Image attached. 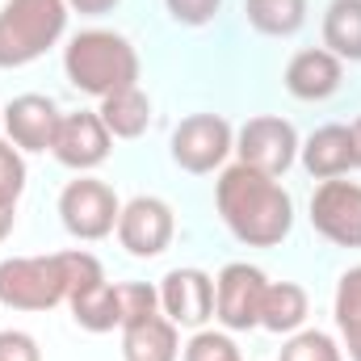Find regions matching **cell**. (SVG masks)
<instances>
[{"instance_id": "5b68a950", "label": "cell", "mask_w": 361, "mask_h": 361, "mask_svg": "<svg viewBox=\"0 0 361 361\" xmlns=\"http://www.w3.org/2000/svg\"><path fill=\"white\" fill-rule=\"evenodd\" d=\"M118 197L105 180L97 177H76L63 193H59V219L76 240H105L118 227Z\"/></svg>"}, {"instance_id": "9c48e42d", "label": "cell", "mask_w": 361, "mask_h": 361, "mask_svg": "<svg viewBox=\"0 0 361 361\" xmlns=\"http://www.w3.org/2000/svg\"><path fill=\"white\" fill-rule=\"evenodd\" d=\"M235 152H240V164H248L265 177H281L298 156V135L286 118H252V122H244Z\"/></svg>"}, {"instance_id": "f546056e", "label": "cell", "mask_w": 361, "mask_h": 361, "mask_svg": "<svg viewBox=\"0 0 361 361\" xmlns=\"http://www.w3.org/2000/svg\"><path fill=\"white\" fill-rule=\"evenodd\" d=\"M345 332V349H349V361H361V324L353 328H341Z\"/></svg>"}, {"instance_id": "5bb4252c", "label": "cell", "mask_w": 361, "mask_h": 361, "mask_svg": "<svg viewBox=\"0 0 361 361\" xmlns=\"http://www.w3.org/2000/svg\"><path fill=\"white\" fill-rule=\"evenodd\" d=\"M302 169L319 180L345 177L349 169H357L353 130H349V126H319V130L302 143Z\"/></svg>"}, {"instance_id": "277c9868", "label": "cell", "mask_w": 361, "mask_h": 361, "mask_svg": "<svg viewBox=\"0 0 361 361\" xmlns=\"http://www.w3.org/2000/svg\"><path fill=\"white\" fill-rule=\"evenodd\" d=\"M63 298H68L63 252L0 261V307H13V311H51Z\"/></svg>"}, {"instance_id": "52a82bcc", "label": "cell", "mask_w": 361, "mask_h": 361, "mask_svg": "<svg viewBox=\"0 0 361 361\" xmlns=\"http://www.w3.org/2000/svg\"><path fill=\"white\" fill-rule=\"evenodd\" d=\"M265 273L257 265H227L214 281V315L227 332H248L261 328V302H265Z\"/></svg>"}, {"instance_id": "e0dca14e", "label": "cell", "mask_w": 361, "mask_h": 361, "mask_svg": "<svg viewBox=\"0 0 361 361\" xmlns=\"http://www.w3.org/2000/svg\"><path fill=\"white\" fill-rule=\"evenodd\" d=\"M97 114H101V122H105V130L114 139H139L147 130V122H152V101H147V92L139 85H130V89L101 97Z\"/></svg>"}, {"instance_id": "4fadbf2b", "label": "cell", "mask_w": 361, "mask_h": 361, "mask_svg": "<svg viewBox=\"0 0 361 361\" xmlns=\"http://www.w3.org/2000/svg\"><path fill=\"white\" fill-rule=\"evenodd\" d=\"M160 307L177 328H202L214 315V281L202 269H173L160 281Z\"/></svg>"}, {"instance_id": "83f0119b", "label": "cell", "mask_w": 361, "mask_h": 361, "mask_svg": "<svg viewBox=\"0 0 361 361\" xmlns=\"http://www.w3.org/2000/svg\"><path fill=\"white\" fill-rule=\"evenodd\" d=\"M0 361H42V353H38V341H34L30 332L4 328V332H0Z\"/></svg>"}, {"instance_id": "603a6c76", "label": "cell", "mask_w": 361, "mask_h": 361, "mask_svg": "<svg viewBox=\"0 0 361 361\" xmlns=\"http://www.w3.org/2000/svg\"><path fill=\"white\" fill-rule=\"evenodd\" d=\"M277 361H345V357H341V349L328 332H298V336L286 341Z\"/></svg>"}, {"instance_id": "ba28073f", "label": "cell", "mask_w": 361, "mask_h": 361, "mask_svg": "<svg viewBox=\"0 0 361 361\" xmlns=\"http://www.w3.org/2000/svg\"><path fill=\"white\" fill-rule=\"evenodd\" d=\"M311 227L336 248H361V185L341 177L324 180L311 197Z\"/></svg>"}, {"instance_id": "d6986e66", "label": "cell", "mask_w": 361, "mask_h": 361, "mask_svg": "<svg viewBox=\"0 0 361 361\" xmlns=\"http://www.w3.org/2000/svg\"><path fill=\"white\" fill-rule=\"evenodd\" d=\"M324 47L336 59H361V0H332L328 4Z\"/></svg>"}, {"instance_id": "4316f807", "label": "cell", "mask_w": 361, "mask_h": 361, "mask_svg": "<svg viewBox=\"0 0 361 361\" xmlns=\"http://www.w3.org/2000/svg\"><path fill=\"white\" fill-rule=\"evenodd\" d=\"M164 4H169V13H173L177 25H206L223 8V0H164Z\"/></svg>"}, {"instance_id": "30bf717a", "label": "cell", "mask_w": 361, "mask_h": 361, "mask_svg": "<svg viewBox=\"0 0 361 361\" xmlns=\"http://www.w3.org/2000/svg\"><path fill=\"white\" fill-rule=\"evenodd\" d=\"M231 147V126L219 114H193L173 130V160L185 173H214Z\"/></svg>"}, {"instance_id": "7a4b0ae2", "label": "cell", "mask_w": 361, "mask_h": 361, "mask_svg": "<svg viewBox=\"0 0 361 361\" xmlns=\"http://www.w3.org/2000/svg\"><path fill=\"white\" fill-rule=\"evenodd\" d=\"M68 80L89 97H109L118 89L139 85V55L135 47L114 30H85L63 51Z\"/></svg>"}, {"instance_id": "ffe728a7", "label": "cell", "mask_w": 361, "mask_h": 361, "mask_svg": "<svg viewBox=\"0 0 361 361\" xmlns=\"http://www.w3.org/2000/svg\"><path fill=\"white\" fill-rule=\"evenodd\" d=\"M248 25L269 34V38H290L307 21V0H244Z\"/></svg>"}, {"instance_id": "d4e9b609", "label": "cell", "mask_w": 361, "mask_h": 361, "mask_svg": "<svg viewBox=\"0 0 361 361\" xmlns=\"http://www.w3.org/2000/svg\"><path fill=\"white\" fill-rule=\"evenodd\" d=\"M21 189H25V160L13 143H0V202L17 206Z\"/></svg>"}, {"instance_id": "7402d4cb", "label": "cell", "mask_w": 361, "mask_h": 361, "mask_svg": "<svg viewBox=\"0 0 361 361\" xmlns=\"http://www.w3.org/2000/svg\"><path fill=\"white\" fill-rule=\"evenodd\" d=\"M118 311H122V328L152 319V315H160V290H152L143 281H126V286H118Z\"/></svg>"}, {"instance_id": "44dd1931", "label": "cell", "mask_w": 361, "mask_h": 361, "mask_svg": "<svg viewBox=\"0 0 361 361\" xmlns=\"http://www.w3.org/2000/svg\"><path fill=\"white\" fill-rule=\"evenodd\" d=\"M307 319V290L294 286V281H277L265 290V302H261V328L269 332H294L298 324Z\"/></svg>"}, {"instance_id": "4dcf8cb0", "label": "cell", "mask_w": 361, "mask_h": 361, "mask_svg": "<svg viewBox=\"0 0 361 361\" xmlns=\"http://www.w3.org/2000/svg\"><path fill=\"white\" fill-rule=\"evenodd\" d=\"M13 219H17V206L0 202V240H8V231H13Z\"/></svg>"}, {"instance_id": "ac0fdd59", "label": "cell", "mask_w": 361, "mask_h": 361, "mask_svg": "<svg viewBox=\"0 0 361 361\" xmlns=\"http://www.w3.org/2000/svg\"><path fill=\"white\" fill-rule=\"evenodd\" d=\"M68 302H72V315H76V324H80L85 332H114V328H122L118 286H109L105 277L92 281V286H85V290H76Z\"/></svg>"}, {"instance_id": "9a60e30c", "label": "cell", "mask_w": 361, "mask_h": 361, "mask_svg": "<svg viewBox=\"0 0 361 361\" xmlns=\"http://www.w3.org/2000/svg\"><path fill=\"white\" fill-rule=\"evenodd\" d=\"M286 89L298 101H324L341 89V59L332 51H298L286 68Z\"/></svg>"}, {"instance_id": "6da1fadb", "label": "cell", "mask_w": 361, "mask_h": 361, "mask_svg": "<svg viewBox=\"0 0 361 361\" xmlns=\"http://www.w3.org/2000/svg\"><path fill=\"white\" fill-rule=\"evenodd\" d=\"M219 214L231 227V235L248 248H273L294 227V202L277 185V177H265L248 164H235L219 177Z\"/></svg>"}, {"instance_id": "7c38bea8", "label": "cell", "mask_w": 361, "mask_h": 361, "mask_svg": "<svg viewBox=\"0 0 361 361\" xmlns=\"http://www.w3.org/2000/svg\"><path fill=\"white\" fill-rule=\"evenodd\" d=\"M59 118V105L42 92H21L4 105V130L21 152H51Z\"/></svg>"}, {"instance_id": "484cf974", "label": "cell", "mask_w": 361, "mask_h": 361, "mask_svg": "<svg viewBox=\"0 0 361 361\" xmlns=\"http://www.w3.org/2000/svg\"><path fill=\"white\" fill-rule=\"evenodd\" d=\"M336 324L341 328L361 324V265H353L336 286Z\"/></svg>"}, {"instance_id": "cb8c5ba5", "label": "cell", "mask_w": 361, "mask_h": 361, "mask_svg": "<svg viewBox=\"0 0 361 361\" xmlns=\"http://www.w3.org/2000/svg\"><path fill=\"white\" fill-rule=\"evenodd\" d=\"M185 361H240V349L223 332H197L185 345Z\"/></svg>"}, {"instance_id": "d6a6232c", "label": "cell", "mask_w": 361, "mask_h": 361, "mask_svg": "<svg viewBox=\"0 0 361 361\" xmlns=\"http://www.w3.org/2000/svg\"><path fill=\"white\" fill-rule=\"evenodd\" d=\"M0 122H4V118H0Z\"/></svg>"}, {"instance_id": "2e32d148", "label": "cell", "mask_w": 361, "mask_h": 361, "mask_svg": "<svg viewBox=\"0 0 361 361\" xmlns=\"http://www.w3.org/2000/svg\"><path fill=\"white\" fill-rule=\"evenodd\" d=\"M177 324L164 315L139 319L122 328V357L126 361H177Z\"/></svg>"}, {"instance_id": "1f68e13d", "label": "cell", "mask_w": 361, "mask_h": 361, "mask_svg": "<svg viewBox=\"0 0 361 361\" xmlns=\"http://www.w3.org/2000/svg\"><path fill=\"white\" fill-rule=\"evenodd\" d=\"M349 130H353V156H357V169H361V118L349 126Z\"/></svg>"}, {"instance_id": "3957f363", "label": "cell", "mask_w": 361, "mask_h": 361, "mask_svg": "<svg viewBox=\"0 0 361 361\" xmlns=\"http://www.w3.org/2000/svg\"><path fill=\"white\" fill-rule=\"evenodd\" d=\"M68 30V0H4L0 68H25L47 55Z\"/></svg>"}, {"instance_id": "8992f818", "label": "cell", "mask_w": 361, "mask_h": 361, "mask_svg": "<svg viewBox=\"0 0 361 361\" xmlns=\"http://www.w3.org/2000/svg\"><path fill=\"white\" fill-rule=\"evenodd\" d=\"M118 244L139 257V261H152L160 257L169 244H173V231H177V219H173V206L160 202V197H130L118 214Z\"/></svg>"}, {"instance_id": "f1b7e54d", "label": "cell", "mask_w": 361, "mask_h": 361, "mask_svg": "<svg viewBox=\"0 0 361 361\" xmlns=\"http://www.w3.org/2000/svg\"><path fill=\"white\" fill-rule=\"evenodd\" d=\"M118 0H68V8H76V13H109Z\"/></svg>"}, {"instance_id": "8fae6325", "label": "cell", "mask_w": 361, "mask_h": 361, "mask_svg": "<svg viewBox=\"0 0 361 361\" xmlns=\"http://www.w3.org/2000/svg\"><path fill=\"white\" fill-rule=\"evenodd\" d=\"M109 139H114V135L105 130L101 114L80 109V114H63V118H59V130H55L51 152H55L59 164H68V169H76V173H89L97 164H105Z\"/></svg>"}]
</instances>
